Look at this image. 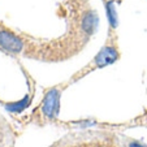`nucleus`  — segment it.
<instances>
[{"instance_id": "f257e3e1", "label": "nucleus", "mask_w": 147, "mask_h": 147, "mask_svg": "<svg viewBox=\"0 0 147 147\" xmlns=\"http://www.w3.org/2000/svg\"><path fill=\"white\" fill-rule=\"evenodd\" d=\"M60 96L61 90L59 87H51L46 91L43 100L40 103V117L43 121H53L59 115L60 109Z\"/></svg>"}, {"instance_id": "f03ea898", "label": "nucleus", "mask_w": 147, "mask_h": 147, "mask_svg": "<svg viewBox=\"0 0 147 147\" xmlns=\"http://www.w3.org/2000/svg\"><path fill=\"white\" fill-rule=\"evenodd\" d=\"M25 50V42L9 29L0 26V51L9 55H20Z\"/></svg>"}, {"instance_id": "7ed1b4c3", "label": "nucleus", "mask_w": 147, "mask_h": 147, "mask_svg": "<svg viewBox=\"0 0 147 147\" xmlns=\"http://www.w3.org/2000/svg\"><path fill=\"white\" fill-rule=\"evenodd\" d=\"M119 59V51L115 46H104L102 50L98 52V55L92 59V61L89 64V67L85 68V72H82L83 74L86 72H90L92 69H99V68H104L107 65L113 64L115 61Z\"/></svg>"}, {"instance_id": "20e7f679", "label": "nucleus", "mask_w": 147, "mask_h": 147, "mask_svg": "<svg viewBox=\"0 0 147 147\" xmlns=\"http://www.w3.org/2000/svg\"><path fill=\"white\" fill-rule=\"evenodd\" d=\"M106 8H107V16L109 20V25L112 29H115L117 26V13H116V7H115L113 0H109L106 3Z\"/></svg>"}, {"instance_id": "39448f33", "label": "nucleus", "mask_w": 147, "mask_h": 147, "mask_svg": "<svg viewBox=\"0 0 147 147\" xmlns=\"http://www.w3.org/2000/svg\"><path fill=\"white\" fill-rule=\"evenodd\" d=\"M28 100H29V96H26L24 100H20L18 103H16V104H12V106H7V108L8 109H13V111H22L24 108H25L26 106H28Z\"/></svg>"}, {"instance_id": "423d86ee", "label": "nucleus", "mask_w": 147, "mask_h": 147, "mask_svg": "<svg viewBox=\"0 0 147 147\" xmlns=\"http://www.w3.org/2000/svg\"><path fill=\"white\" fill-rule=\"evenodd\" d=\"M124 147H147V146L142 144L141 142L136 141V139H125Z\"/></svg>"}]
</instances>
